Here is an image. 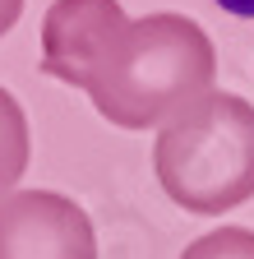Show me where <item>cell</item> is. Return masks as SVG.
Here are the masks:
<instances>
[{"label":"cell","instance_id":"obj_1","mask_svg":"<svg viewBox=\"0 0 254 259\" xmlns=\"http://www.w3.org/2000/svg\"><path fill=\"white\" fill-rule=\"evenodd\" d=\"M213 37L194 19L162 10L148 19H120L79 88L111 125L148 130L167 125L189 102L213 93Z\"/></svg>","mask_w":254,"mask_h":259},{"label":"cell","instance_id":"obj_2","mask_svg":"<svg viewBox=\"0 0 254 259\" xmlns=\"http://www.w3.org/2000/svg\"><path fill=\"white\" fill-rule=\"evenodd\" d=\"M153 171L171 204L199 218L254 199V102L217 88L189 102L157 130Z\"/></svg>","mask_w":254,"mask_h":259},{"label":"cell","instance_id":"obj_3","mask_svg":"<svg viewBox=\"0 0 254 259\" xmlns=\"http://www.w3.org/2000/svg\"><path fill=\"white\" fill-rule=\"evenodd\" d=\"M0 259H97V236L74 199L14 190L0 199Z\"/></svg>","mask_w":254,"mask_h":259},{"label":"cell","instance_id":"obj_4","mask_svg":"<svg viewBox=\"0 0 254 259\" xmlns=\"http://www.w3.org/2000/svg\"><path fill=\"white\" fill-rule=\"evenodd\" d=\"M120 19V0H56L42 19V74L79 88Z\"/></svg>","mask_w":254,"mask_h":259},{"label":"cell","instance_id":"obj_5","mask_svg":"<svg viewBox=\"0 0 254 259\" xmlns=\"http://www.w3.org/2000/svg\"><path fill=\"white\" fill-rule=\"evenodd\" d=\"M33 157V135H28V116L10 88H0V199L14 194L19 176L28 171Z\"/></svg>","mask_w":254,"mask_h":259},{"label":"cell","instance_id":"obj_6","mask_svg":"<svg viewBox=\"0 0 254 259\" xmlns=\"http://www.w3.org/2000/svg\"><path fill=\"white\" fill-rule=\"evenodd\" d=\"M180 259H254V232L249 227H217V232L194 236Z\"/></svg>","mask_w":254,"mask_h":259},{"label":"cell","instance_id":"obj_7","mask_svg":"<svg viewBox=\"0 0 254 259\" xmlns=\"http://www.w3.org/2000/svg\"><path fill=\"white\" fill-rule=\"evenodd\" d=\"M19 14H23V0H0V37L19 23Z\"/></svg>","mask_w":254,"mask_h":259},{"label":"cell","instance_id":"obj_8","mask_svg":"<svg viewBox=\"0 0 254 259\" xmlns=\"http://www.w3.org/2000/svg\"><path fill=\"white\" fill-rule=\"evenodd\" d=\"M227 10H236L240 19H254V0H222Z\"/></svg>","mask_w":254,"mask_h":259}]
</instances>
